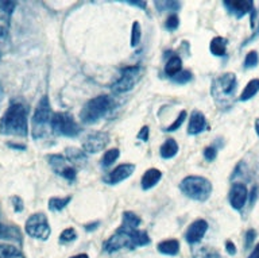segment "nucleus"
Instances as JSON below:
<instances>
[{"label": "nucleus", "instance_id": "nucleus-35", "mask_svg": "<svg viewBox=\"0 0 259 258\" xmlns=\"http://www.w3.org/2000/svg\"><path fill=\"white\" fill-rule=\"evenodd\" d=\"M178 26H180V18H178L176 14H171L166 18L165 20V28L166 30H169V31H174V30H177Z\"/></svg>", "mask_w": 259, "mask_h": 258}, {"label": "nucleus", "instance_id": "nucleus-22", "mask_svg": "<svg viewBox=\"0 0 259 258\" xmlns=\"http://www.w3.org/2000/svg\"><path fill=\"white\" fill-rule=\"evenodd\" d=\"M182 70V60L181 57L177 56V54H173L170 57L169 60L166 61L165 65V73L166 76H169L170 79L174 77L177 73H180Z\"/></svg>", "mask_w": 259, "mask_h": 258}, {"label": "nucleus", "instance_id": "nucleus-33", "mask_svg": "<svg viewBox=\"0 0 259 258\" xmlns=\"http://www.w3.org/2000/svg\"><path fill=\"white\" fill-rule=\"evenodd\" d=\"M77 239V233L74 229L72 227H69V229H65L62 233L60 234V243H70L73 241H76Z\"/></svg>", "mask_w": 259, "mask_h": 258}, {"label": "nucleus", "instance_id": "nucleus-12", "mask_svg": "<svg viewBox=\"0 0 259 258\" xmlns=\"http://www.w3.org/2000/svg\"><path fill=\"white\" fill-rule=\"evenodd\" d=\"M248 199V190L243 182H235L228 194V202L235 211H242Z\"/></svg>", "mask_w": 259, "mask_h": 258}, {"label": "nucleus", "instance_id": "nucleus-34", "mask_svg": "<svg viewBox=\"0 0 259 258\" xmlns=\"http://www.w3.org/2000/svg\"><path fill=\"white\" fill-rule=\"evenodd\" d=\"M192 79H193L192 73H190L189 70H184V69H182L181 72L177 73L174 77H171V81L176 83V84H186V83H189Z\"/></svg>", "mask_w": 259, "mask_h": 258}, {"label": "nucleus", "instance_id": "nucleus-4", "mask_svg": "<svg viewBox=\"0 0 259 258\" xmlns=\"http://www.w3.org/2000/svg\"><path fill=\"white\" fill-rule=\"evenodd\" d=\"M212 182L201 176H186L180 182V191L196 202H206L212 195Z\"/></svg>", "mask_w": 259, "mask_h": 258}, {"label": "nucleus", "instance_id": "nucleus-23", "mask_svg": "<svg viewBox=\"0 0 259 258\" xmlns=\"http://www.w3.org/2000/svg\"><path fill=\"white\" fill-rule=\"evenodd\" d=\"M259 92V79H252L247 83V85L244 87V89L240 93L239 96V100L240 101H247L252 99V97Z\"/></svg>", "mask_w": 259, "mask_h": 258}, {"label": "nucleus", "instance_id": "nucleus-32", "mask_svg": "<svg viewBox=\"0 0 259 258\" xmlns=\"http://www.w3.org/2000/svg\"><path fill=\"white\" fill-rule=\"evenodd\" d=\"M259 64V54L258 52L255 50H251L246 54V58H244V68L246 69H252L255 66H258Z\"/></svg>", "mask_w": 259, "mask_h": 258}, {"label": "nucleus", "instance_id": "nucleus-42", "mask_svg": "<svg viewBox=\"0 0 259 258\" xmlns=\"http://www.w3.org/2000/svg\"><path fill=\"white\" fill-rule=\"evenodd\" d=\"M137 138L139 141L142 142H149V138H150V129L149 126H143L141 130H139V133H138Z\"/></svg>", "mask_w": 259, "mask_h": 258}, {"label": "nucleus", "instance_id": "nucleus-21", "mask_svg": "<svg viewBox=\"0 0 259 258\" xmlns=\"http://www.w3.org/2000/svg\"><path fill=\"white\" fill-rule=\"evenodd\" d=\"M227 46H228V41L223 36H214L213 40L210 41L209 50L210 53L216 57H224L227 54Z\"/></svg>", "mask_w": 259, "mask_h": 258}, {"label": "nucleus", "instance_id": "nucleus-10", "mask_svg": "<svg viewBox=\"0 0 259 258\" xmlns=\"http://www.w3.org/2000/svg\"><path fill=\"white\" fill-rule=\"evenodd\" d=\"M109 142V135L104 131H96V133L89 134L88 137L82 141V150L85 153L95 154L101 152L107 148Z\"/></svg>", "mask_w": 259, "mask_h": 258}, {"label": "nucleus", "instance_id": "nucleus-27", "mask_svg": "<svg viewBox=\"0 0 259 258\" xmlns=\"http://www.w3.org/2000/svg\"><path fill=\"white\" fill-rule=\"evenodd\" d=\"M119 157H120V150L116 149V148L107 150L104 156H103V158H101V166L103 168H109L112 164L116 162V160Z\"/></svg>", "mask_w": 259, "mask_h": 258}, {"label": "nucleus", "instance_id": "nucleus-13", "mask_svg": "<svg viewBox=\"0 0 259 258\" xmlns=\"http://www.w3.org/2000/svg\"><path fill=\"white\" fill-rule=\"evenodd\" d=\"M208 231V222L205 219H196L193 223H190V226L185 231V239L189 245H196L201 242L204 235Z\"/></svg>", "mask_w": 259, "mask_h": 258}, {"label": "nucleus", "instance_id": "nucleus-48", "mask_svg": "<svg viewBox=\"0 0 259 258\" xmlns=\"http://www.w3.org/2000/svg\"><path fill=\"white\" fill-rule=\"evenodd\" d=\"M247 258H259V243H256V245H255L254 250L251 251L250 255H248Z\"/></svg>", "mask_w": 259, "mask_h": 258}, {"label": "nucleus", "instance_id": "nucleus-1", "mask_svg": "<svg viewBox=\"0 0 259 258\" xmlns=\"http://www.w3.org/2000/svg\"><path fill=\"white\" fill-rule=\"evenodd\" d=\"M151 239L145 230H135L130 227L120 226L104 243L103 250L107 253H116L121 249H137L149 245Z\"/></svg>", "mask_w": 259, "mask_h": 258}, {"label": "nucleus", "instance_id": "nucleus-47", "mask_svg": "<svg viewBox=\"0 0 259 258\" xmlns=\"http://www.w3.org/2000/svg\"><path fill=\"white\" fill-rule=\"evenodd\" d=\"M99 225H100V222H93V223H89V225H85L84 229L87 231H93L96 230L97 227H99Z\"/></svg>", "mask_w": 259, "mask_h": 258}, {"label": "nucleus", "instance_id": "nucleus-6", "mask_svg": "<svg viewBox=\"0 0 259 258\" xmlns=\"http://www.w3.org/2000/svg\"><path fill=\"white\" fill-rule=\"evenodd\" d=\"M53 109L49 101V96H42L38 101L34 114H32V137L39 139L46 134V129L50 127L53 118Z\"/></svg>", "mask_w": 259, "mask_h": 258}, {"label": "nucleus", "instance_id": "nucleus-15", "mask_svg": "<svg viewBox=\"0 0 259 258\" xmlns=\"http://www.w3.org/2000/svg\"><path fill=\"white\" fill-rule=\"evenodd\" d=\"M206 129H208V122H206L205 115L198 109L192 111L189 117V123H188V134L189 135H198L202 131H205Z\"/></svg>", "mask_w": 259, "mask_h": 258}, {"label": "nucleus", "instance_id": "nucleus-37", "mask_svg": "<svg viewBox=\"0 0 259 258\" xmlns=\"http://www.w3.org/2000/svg\"><path fill=\"white\" fill-rule=\"evenodd\" d=\"M61 177H64L65 180H68L69 182H74L77 177V170L73 168V166H68L66 169L60 174Z\"/></svg>", "mask_w": 259, "mask_h": 258}, {"label": "nucleus", "instance_id": "nucleus-30", "mask_svg": "<svg viewBox=\"0 0 259 258\" xmlns=\"http://www.w3.org/2000/svg\"><path fill=\"white\" fill-rule=\"evenodd\" d=\"M155 7L158 11H167V10H180L181 3L173 2V0H163V2H155Z\"/></svg>", "mask_w": 259, "mask_h": 258}, {"label": "nucleus", "instance_id": "nucleus-49", "mask_svg": "<svg viewBox=\"0 0 259 258\" xmlns=\"http://www.w3.org/2000/svg\"><path fill=\"white\" fill-rule=\"evenodd\" d=\"M7 32H8L7 26H3V24H0V40H4V38L7 36Z\"/></svg>", "mask_w": 259, "mask_h": 258}, {"label": "nucleus", "instance_id": "nucleus-43", "mask_svg": "<svg viewBox=\"0 0 259 258\" xmlns=\"http://www.w3.org/2000/svg\"><path fill=\"white\" fill-rule=\"evenodd\" d=\"M256 198H258V187L254 186L252 190L248 192V202H250L251 206H254L255 202H256Z\"/></svg>", "mask_w": 259, "mask_h": 258}, {"label": "nucleus", "instance_id": "nucleus-14", "mask_svg": "<svg viewBox=\"0 0 259 258\" xmlns=\"http://www.w3.org/2000/svg\"><path fill=\"white\" fill-rule=\"evenodd\" d=\"M134 172H135L134 164H120L105 176L104 181L108 186H116L119 182L127 180L130 176H133Z\"/></svg>", "mask_w": 259, "mask_h": 258}, {"label": "nucleus", "instance_id": "nucleus-50", "mask_svg": "<svg viewBox=\"0 0 259 258\" xmlns=\"http://www.w3.org/2000/svg\"><path fill=\"white\" fill-rule=\"evenodd\" d=\"M70 258H89V257H88V254H84V253H82V254L73 255V257H70Z\"/></svg>", "mask_w": 259, "mask_h": 258}, {"label": "nucleus", "instance_id": "nucleus-17", "mask_svg": "<svg viewBox=\"0 0 259 258\" xmlns=\"http://www.w3.org/2000/svg\"><path fill=\"white\" fill-rule=\"evenodd\" d=\"M0 239H7V241H12L22 245L23 243V237H22V231L19 230V227L14 226H6L3 223H0Z\"/></svg>", "mask_w": 259, "mask_h": 258}, {"label": "nucleus", "instance_id": "nucleus-7", "mask_svg": "<svg viewBox=\"0 0 259 258\" xmlns=\"http://www.w3.org/2000/svg\"><path fill=\"white\" fill-rule=\"evenodd\" d=\"M50 129L56 135L74 138L80 134L81 129L74 121V118L68 113H54L50 123Z\"/></svg>", "mask_w": 259, "mask_h": 258}, {"label": "nucleus", "instance_id": "nucleus-11", "mask_svg": "<svg viewBox=\"0 0 259 258\" xmlns=\"http://www.w3.org/2000/svg\"><path fill=\"white\" fill-rule=\"evenodd\" d=\"M223 6L236 19H240V18H243L247 14L251 15L255 11L254 2L252 0H238V2H235V0H226V2H223Z\"/></svg>", "mask_w": 259, "mask_h": 258}, {"label": "nucleus", "instance_id": "nucleus-31", "mask_svg": "<svg viewBox=\"0 0 259 258\" xmlns=\"http://www.w3.org/2000/svg\"><path fill=\"white\" fill-rule=\"evenodd\" d=\"M186 117H188V114H186L185 109H182L181 113L178 114L177 119H176V121H174L173 123H171V125L167 126V127H165V129H163V130H165L166 133H173V131L178 130V129H180V127H181L182 125H184V122H185Z\"/></svg>", "mask_w": 259, "mask_h": 258}, {"label": "nucleus", "instance_id": "nucleus-8", "mask_svg": "<svg viewBox=\"0 0 259 258\" xmlns=\"http://www.w3.org/2000/svg\"><path fill=\"white\" fill-rule=\"evenodd\" d=\"M24 230L31 238L39 239V241H48L50 234H52L48 216L44 212H36V214L28 216V219L24 223Z\"/></svg>", "mask_w": 259, "mask_h": 258}, {"label": "nucleus", "instance_id": "nucleus-29", "mask_svg": "<svg viewBox=\"0 0 259 258\" xmlns=\"http://www.w3.org/2000/svg\"><path fill=\"white\" fill-rule=\"evenodd\" d=\"M142 40V27L139 22H134L133 28H131V46L133 48H137L138 45L141 44Z\"/></svg>", "mask_w": 259, "mask_h": 258}, {"label": "nucleus", "instance_id": "nucleus-52", "mask_svg": "<svg viewBox=\"0 0 259 258\" xmlns=\"http://www.w3.org/2000/svg\"><path fill=\"white\" fill-rule=\"evenodd\" d=\"M0 58H2V53H0Z\"/></svg>", "mask_w": 259, "mask_h": 258}, {"label": "nucleus", "instance_id": "nucleus-25", "mask_svg": "<svg viewBox=\"0 0 259 258\" xmlns=\"http://www.w3.org/2000/svg\"><path fill=\"white\" fill-rule=\"evenodd\" d=\"M65 157L72 164H80V162L87 161V153L82 149H76V148H68L65 150Z\"/></svg>", "mask_w": 259, "mask_h": 258}, {"label": "nucleus", "instance_id": "nucleus-24", "mask_svg": "<svg viewBox=\"0 0 259 258\" xmlns=\"http://www.w3.org/2000/svg\"><path fill=\"white\" fill-rule=\"evenodd\" d=\"M72 199H73L72 195L65 196V198H50L48 203L49 210L52 211V212H61V211L64 210L65 207L68 206L69 203L72 202Z\"/></svg>", "mask_w": 259, "mask_h": 258}, {"label": "nucleus", "instance_id": "nucleus-44", "mask_svg": "<svg viewBox=\"0 0 259 258\" xmlns=\"http://www.w3.org/2000/svg\"><path fill=\"white\" fill-rule=\"evenodd\" d=\"M125 3L130 4V6H137L141 10H146V7H147V2L146 0H127Z\"/></svg>", "mask_w": 259, "mask_h": 258}, {"label": "nucleus", "instance_id": "nucleus-38", "mask_svg": "<svg viewBox=\"0 0 259 258\" xmlns=\"http://www.w3.org/2000/svg\"><path fill=\"white\" fill-rule=\"evenodd\" d=\"M218 157V148H213V146H208L204 149V158H205L206 161H214Z\"/></svg>", "mask_w": 259, "mask_h": 258}, {"label": "nucleus", "instance_id": "nucleus-26", "mask_svg": "<svg viewBox=\"0 0 259 258\" xmlns=\"http://www.w3.org/2000/svg\"><path fill=\"white\" fill-rule=\"evenodd\" d=\"M142 219L137 214H134L131 211H124L123 212V219H121V226L130 227V229H135L141 226Z\"/></svg>", "mask_w": 259, "mask_h": 258}, {"label": "nucleus", "instance_id": "nucleus-16", "mask_svg": "<svg viewBox=\"0 0 259 258\" xmlns=\"http://www.w3.org/2000/svg\"><path fill=\"white\" fill-rule=\"evenodd\" d=\"M162 178V172L157 168H150L145 172V174L142 176L141 186L143 191H149L151 188L157 186L159 180Z\"/></svg>", "mask_w": 259, "mask_h": 258}, {"label": "nucleus", "instance_id": "nucleus-41", "mask_svg": "<svg viewBox=\"0 0 259 258\" xmlns=\"http://www.w3.org/2000/svg\"><path fill=\"white\" fill-rule=\"evenodd\" d=\"M11 204L12 207H14V211H15V212H22V211H23V200H22L19 196H12Z\"/></svg>", "mask_w": 259, "mask_h": 258}, {"label": "nucleus", "instance_id": "nucleus-18", "mask_svg": "<svg viewBox=\"0 0 259 258\" xmlns=\"http://www.w3.org/2000/svg\"><path fill=\"white\" fill-rule=\"evenodd\" d=\"M178 143L176 139L173 138H167L165 142H163V145L161 146V149H159V156H161L163 160H170V158H173L177 156L178 153Z\"/></svg>", "mask_w": 259, "mask_h": 258}, {"label": "nucleus", "instance_id": "nucleus-36", "mask_svg": "<svg viewBox=\"0 0 259 258\" xmlns=\"http://www.w3.org/2000/svg\"><path fill=\"white\" fill-rule=\"evenodd\" d=\"M15 2H0V11L3 12L7 19H10L12 15V12L15 10Z\"/></svg>", "mask_w": 259, "mask_h": 258}, {"label": "nucleus", "instance_id": "nucleus-28", "mask_svg": "<svg viewBox=\"0 0 259 258\" xmlns=\"http://www.w3.org/2000/svg\"><path fill=\"white\" fill-rule=\"evenodd\" d=\"M0 258H24L23 253L11 245H0Z\"/></svg>", "mask_w": 259, "mask_h": 258}, {"label": "nucleus", "instance_id": "nucleus-51", "mask_svg": "<svg viewBox=\"0 0 259 258\" xmlns=\"http://www.w3.org/2000/svg\"><path fill=\"white\" fill-rule=\"evenodd\" d=\"M3 95H4V89L3 87H2V84H0V101H2V99H3Z\"/></svg>", "mask_w": 259, "mask_h": 258}, {"label": "nucleus", "instance_id": "nucleus-20", "mask_svg": "<svg viewBox=\"0 0 259 258\" xmlns=\"http://www.w3.org/2000/svg\"><path fill=\"white\" fill-rule=\"evenodd\" d=\"M157 250L165 255H177L180 253V242L177 239H166L158 243Z\"/></svg>", "mask_w": 259, "mask_h": 258}, {"label": "nucleus", "instance_id": "nucleus-3", "mask_svg": "<svg viewBox=\"0 0 259 258\" xmlns=\"http://www.w3.org/2000/svg\"><path fill=\"white\" fill-rule=\"evenodd\" d=\"M113 100L109 95H99L85 103L80 111V121L84 125H93L112 109Z\"/></svg>", "mask_w": 259, "mask_h": 258}, {"label": "nucleus", "instance_id": "nucleus-19", "mask_svg": "<svg viewBox=\"0 0 259 258\" xmlns=\"http://www.w3.org/2000/svg\"><path fill=\"white\" fill-rule=\"evenodd\" d=\"M46 158H48V162L50 164V166H52L53 170H54L57 174H61L68 166H70L68 164L66 157L62 156V154H49Z\"/></svg>", "mask_w": 259, "mask_h": 258}, {"label": "nucleus", "instance_id": "nucleus-9", "mask_svg": "<svg viewBox=\"0 0 259 258\" xmlns=\"http://www.w3.org/2000/svg\"><path fill=\"white\" fill-rule=\"evenodd\" d=\"M139 77H141V66L138 65L125 66L120 70V77L111 85V91L116 95L128 92L135 87Z\"/></svg>", "mask_w": 259, "mask_h": 258}, {"label": "nucleus", "instance_id": "nucleus-5", "mask_svg": "<svg viewBox=\"0 0 259 258\" xmlns=\"http://www.w3.org/2000/svg\"><path fill=\"white\" fill-rule=\"evenodd\" d=\"M236 88H238V79L235 76V73L227 72L214 79L210 87V92L214 101H218L220 104H228L231 99L234 97Z\"/></svg>", "mask_w": 259, "mask_h": 258}, {"label": "nucleus", "instance_id": "nucleus-46", "mask_svg": "<svg viewBox=\"0 0 259 258\" xmlns=\"http://www.w3.org/2000/svg\"><path fill=\"white\" fill-rule=\"evenodd\" d=\"M8 148H11V149L15 150H24L26 149V146L24 145H19V143H14V142H7Z\"/></svg>", "mask_w": 259, "mask_h": 258}, {"label": "nucleus", "instance_id": "nucleus-40", "mask_svg": "<svg viewBox=\"0 0 259 258\" xmlns=\"http://www.w3.org/2000/svg\"><path fill=\"white\" fill-rule=\"evenodd\" d=\"M197 258H222L218 251L213 249H201L197 254Z\"/></svg>", "mask_w": 259, "mask_h": 258}, {"label": "nucleus", "instance_id": "nucleus-45", "mask_svg": "<svg viewBox=\"0 0 259 258\" xmlns=\"http://www.w3.org/2000/svg\"><path fill=\"white\" fill-rule=\"evenodd\" d=\"M226 250L227 253L230 255H235L236 254V246H235V243L231 241V239H228V241H226Z\"/></svg>", "mask_w": 259, "mask_h": 258}, {"label": "nucleus", "instance_id": "nucleus-2", "mask_svg": "<svg viewBox=\"0 0 259 258\" xmlns=\"http://www.w3.org/2000/svg\"><path fill=\"white\" fill-rule=\"evenodd\" d=\"M28 109L23 103L15 101L0 119V133L3 135L26 138L28 133Z\"/></svg>", "mask_w": 259, "mask_h": 258}, {"label": "nucleus", "instance_id": "nucleus-39", "mask_svg": "<svg viewBox=\"0 0 259 258\" xmlns=\"http://www.w3.org/2000/svg\"><path fill=\"white\" fill-rule=\"evenodd\" d=\"M255 238H256V231L254 229H250L246 233V237H244V249H248V247L252 246Z\"/></svg>", "mask_w": 259, "mask_h": 258}]
</instances>
